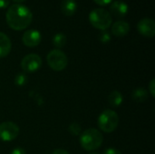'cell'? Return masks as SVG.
I'll list each match as a JSON object with an SVG mask.
<instances>
[{"instance_id":"cell-1","label":"cell","mask_w":155,"mask_h":154,"mask_svg":"<svg viewBox=\"0 0 155 154\" xmlns=\"http://www.w3.org/2000/svg\"><path fill=\"white\" fill-rule=\"evenodd\" d=\"M5 19L8 26L13 30L21 31L30 25L33 20L32 12L21 4H15L8 7Z\"/></svg>"},{"instance_id":"cell-2","label":"cell","mask_w":155,"mask_h":154,"mask_svg":"<svg viewBox=\"0 0 155 154\" xmlns=\"http://www.w3.org/2000/svg\"><path fill=\"white\" fill-rule=\"evenodd\" d=\"M104 142L102 133L94 128L84 131L80 135V144L82 148L88 152H93L100 148Z\"/></svg>"},{"instance_id":"cell-3","label":"cell","mask_w":155,"mask_h":154,"mask_svg":"<svg viewBox=\"0 0 155 154\" xmlns=\"http://www.w3.org/2000/svg\"><path fill=\"white\" fill-rule=\"evenodd\" d=\"M97 122L102 132L105 133H111L117 129L120 119L116 112L107 109L99 115Z\"/></svg>"},{"instance_id":"cell-4","label":"cell","mask_w":155,"mask_h":154,"mask_svg":"<svg viewBox=\"0 0 155 154\" xmlns=\"http://www.w3.org/2000/svg\"><path fill=\"white\" fill-rule=\"evenodd\" d=\"M112 15L110 12L103 8H95L89 14L91 25L102 31L107 30L112 25Z\"/></svg>"},{"instance_id":"cell-5","label":"cell","mask_w":155,"mask_h":154,"mask_svg":"<svg viewBox=\"0 0 155 154\" xmlns=\"http://www.w3.org/2000/svg\"><path fill=\"white\" fill-rule=\"evenodd\" d=\"M46 61L49 67L56 72L63 71L68 64V58L66 54L60 49H54L50 51L46 56Z\"/></svg>"},{"instance_id":"cell-6","label":"cell","mask_w":155,"mask_h":154,"mask_svg":"<svg viewBox=\"0 0 155 154\" xmlns=\"http://www.w3.org/2000/svg\"><path fill=\"white\" fill-rule=\"evenodd\" d=\"M19 134V127L13 122L0 123V140L3 142H12Z\"/></svg>"},{"instance_id":"cell-7","label":"cell","mask_w":155,"mask_h":154,"mask_svg":"<svg viewBox=\"0 0 155 154\" xmlns=\"http://www.w3.org/2000/svg\"><path fill=\"white\" fill-rule=\"evenodd\" d=\"M42 66V59L36 54H29L21 61V68L25 73H35Z\"/></svg>"},{"instance_id":"cell-8","label":"cell","mask_w":155,"mask_h":154,"mask_svg":"<svg viewBox=\"0 0 155 154\" xmlns=\"http://www.w3.org/2000/svg\"><path fill=\"white\" fill-rule=\"evenodd\" d=\"M138 32L145 37H153L155 34V22L152 18H143L137 25Z\"/></svg>"},{"instance_id":"cell-9","label":"cell","mask_w":155,"mask_h":154,"mask_svg":"<svg viewBox=\"0 0 155 154\" xmlns=\"http://www.w3.org/2000/svg\"><path fill=\"white\" fill-rule=\"evenodd\" d=\"M42 40L41 33L35 29H30L24 33L22 36L23 44L27 47H35L37 46Z\"/></svg>"},{"instance_id":"cell-10","label":"cell","mask_w":155,"mask_h":154,"mask_svg":"<svg viewBox=\"0 0 155 154\" xmlns=\"http://www.w3.org/2000/svg\"><path fill=\"white\" fill-rule=\"evenodd\" d=\"M130 31V25L123 20L116 21L112 25V34L117 37L125 36Z\"/></svg>"},{"instance_id":"cell-11","label":"cell","mask_w":155,"mask_h":154,"mask_svg":"<svg viewBox=\"0 0 155 154\" xmlns=\"http://www.w3.org/2000/svg\"><path fill=\"white\" fill-rule=\"evenodd\" d=\"M110 12L116 17H124L128 13V5L123 1H114L110 5Z\"/></svg>"},{"instance_id":"cell-12","label":"cell","mask_w":155,"mask_h":154,"mask_svg":"<svg viewBox=\"0 0 155 154\" xmlns=\"http://www.w3.org/2000/svg\"><path fill=\"white\" fill-rule=\"evenodd\" d=\"M11 48L12 44L10 38L3 32H0V58L7 56L11 52Z\"/></svg>"},{"instance_id":"cell-13","label":"cell","mask_w":155,"mask_h":154,"mask_svg":"<svg viewBox=\"0 0 155 154\" xmlns=\"http://www.w3.org/2000/svg\"><path fill=\"white\" fill-rule=\"evenodd\" d=\"M77 9V4L74 0H63L61 4V11L64 15H73Z\"/></svg>"},{"instance_id":"cell-14","label":"cell","mask_w":155,"mask_h":154,"mask_svg":"<svg viewBox=\"0 0 155 154\" xmlns=\"http://www.w3.org/2000/svg\"><path fill=\"white\" fill-rule=\"evenodd\" d=\"M108 102L110 105H112L113 107H119L124 102L123 94L119 91H114L109 94Z\"/></svg>"},{"instance_id":"cell-15","label":"cell","mask_w":155,"mask_h":154,"mask_svg":"<svg viewBox=\"0 0 155 154\" xmlns=\"http://www.w3.org/2000/svg\"><path fill=\"white\" fill-rule=\"evenodd\" d=\"M148 98V92L143 87H138L133 92V99L137 103H143Z\"/></svg>"},{"instance_id":"cell-16","label":"cell","mask_w":155,"mask_h":154,"mask_svg":"<svg viewBox=\"0 0 155 154\" xmlns=\"http://www.w3.org/2000/svg\"><path fill=\"white\" fill-rule=\"evenodd\" d=\"M66 41H67L66 36H65V34H63V33H57V34H54V37H53V44H54L57 49L64 47V46L65 45V44H66Z\"/></svg>"},{"instance_id":"cell-17","label":"cell","mask_w":155,"mask_h":154,"mask_svg":"<svg viewBox=\"0 0 155 154\" xmlns=\"http://www.w3.org/2000/svg\"><path fill=\"white\" fill-rule=\"evenodd\" d=\"M27 83V76L25 73H20L15 77V84L17 86H23Z\"/></svg>"},{"instance_id":"cell-18","label":"cell","mask_w":155,"mask_h":154,"mask_svg":"<svg viewBox=\"0 0 155 154\" xmlns=\"http://www.w3.org/2000/svg\"><path fill=\"white\" fill-rule=\"evenodd\" d=\"M68 131L72 135H79L82 133V128L78 123H71L68 127Z\"/></svg>"},{"instance_id":"cell-19","label":"cell","mask_w":155,"mask_h":154,"mask_svg":"<svg viewBox=\"0 0 155 154\" xmlns=\"http://www.w3.org/2000/svg\"><path fill=\"white\" fill-rule=\"evenodd\" d=\"M99 40L102 42V43H108L110 40H111V34L108 31L106 30H104L100 33L99 34Z\"/></svg>"},{"instance_id":"cell-20","label":"cell","mask_w":155,"mask_h":154,"mask_svg":"<svg viewBox=\"0 0 155 154\" xmlns=\"http://www.w3.org/2000/svg\"><path fill=\"white\" fill-rule=\"evenodd\" d=\"M148 90H149V93H150L151 96L154 98L155 97V79H152V80H151V82H150V84H149V88H148Z\"/></svg>"},{"instance_id":"cell-21","label":"cell","mask_w":155,"mask_h":154,"mask_svg":"<svg viewBox=\"0 0 155 154\" xmlns=\"http://www.w3.org/2000/svg\"><path fill=\"white\" fill-rule=\"evenodd\" d=\"M104 154H123L119 150L117 149H114V148H108L106 149L104 152Z\"/></svg>"},{"instance_id":"cell-22","label":"cell","mask_w":155,"mask_h":154,"mask_svg":"<svg viewBox=\"0 0 155 154\" xmlns=\"http://www.w3.org/2000/svg\"><path fill=\"white\" fill-rule=\"evenodd\" d=\"M10 154H26L25 151L22 148H15L14 149Z\"/></svg>"},{"instance_id":"cell-23","label":"cell","mask_w":155,"mask_h":154,"mask_svg":"<svg viewBox=\"0 0 155 154\" xmlns=\"http://www.w3.org/2000/svg\"><path fill=\"white\" fill-rule=\"evenodd\" d=\"M97 5H109L112 0H94Z\"/></svg>"},{"instance_id":"cell-24","label":"cell","mask_w":155,"mask_h":154,"mask_svg":"<svg viewBox=\"0 0 155 154\" xmlns=\"http://www.w3.org/2000/svg\"><path fill=\"white\" fill-rule=\"evenodd\" d=\"M10 0H0V8H6L8 7Z\"/></svg>"},{"instance_id":"cell-25","label":"cell","mask_w":155,"mask_h":154,"mask_svg":"<svg viewBox=\"0 0 155 154\" xmlns=\"http://www.w3.org/2000/svg\"><path fill=\"white\" fill-rule=\"evenodd\" d=\"M52 154H70L67 151L63 150V149H57L55 151H54V152Z\"/></svg>"},{"instance_id":"cell-26","label":"cell","mask_w":155,"mask_h":154,"mask_svg":"<svg viewBox=\"0 0 155 154\" xmlns=\"http://www.w3.org/2000/svg\"><path fill=\"white\" fill-rule=\"evenodd\" d=\"M12 1H14V2L16 3V4H20V3H22V2H25V0H12Z\"/></svg>"},{"instance_id":"cell-27","label":"cell","mask_w":155,"mask_h":154,"mask_svg":"<svg viewBox=\"0 0 155 154\" xmlns=\"http://www.w3.org/2000/svg\"><path fill=\"white\" fill-rule=\"evenodd\" d=\"M89 154H99V153H97V152H92V153H89Z\"/></svg>"}]
</instances>
